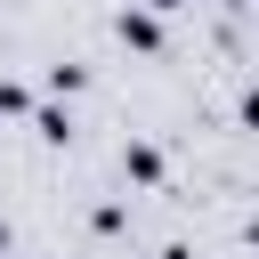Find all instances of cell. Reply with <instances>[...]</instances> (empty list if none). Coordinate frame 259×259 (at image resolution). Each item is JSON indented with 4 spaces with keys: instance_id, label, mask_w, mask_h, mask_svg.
Segmentation results:
<instances>
[{
    "instance_id": "obj_1",
    "label": "cell",
    "mask_w": 259,
    "mask_h": 259,
    "mask_svg": "<svg viewBox=\"0 0 259 259\" xmlns=\"http://www.w3.org/2000/svg\"><path fill=\"white\" fill-rule=\"evenodd\" d=\"M113 32H121V49H138V57H162V16H154V8H121Z\"/></svg>"
},
{
    "instance_id": "obj_2",
    "label": "cell",
    "mask_w": 259,
    "mask_h": 259,
    "mask_svg": "<svg viewBox=\"0 0 259 259\" xmlns=\"http://www.w3.org/2000/svg\"><path fill=\"white\" fill-rule=\"evenodd\" d=\"M121 178H130V186H162V178H170V162H162V146H146V138H130V146H121Z\"/></svg>"
},
{
    "instance_id": "obj_3",
    "label": "cell",
    "mask_w": 259,
    "mask_h": 259,
    "mask_svg": "<svg viewBox=\"0 0 259 259\" xmlns=\"http://www.w3.org/2000/svg\"><path fill=\"white\" fill-rule=\"evenodd\" d=\"M32 130H40V146H73V113L65 105H32Z\"/></svg>"
},
{
    "instance_id": "obj_4",
    "label": "cell",
    "mask_w": 259,
    "mask_h": 259,
    "mask_svg": "<svg viewBox=\"0 0 259 259\" xmlns=\"http://www.w3.org/2000/svg\"><path fill=\"white\" fill-rule=\"evenodd\" d=\"M73 89H89V65L57 57V65H49V97H73Z\"/></svg>"
},
{
    "instance_id": "obj_5",
    "label": "cell",
    "mask_w": 259,
    "mask_h": 259,
    "mask_svg": "<svg viewBox=\"0 0 259 259\" xmlns=\"http://www.w3.org/2000/svg\"><path fill=\"white\" fill-rule=\"evenodd\" d=\"M32 113V89L24 81H0V121H24Z\"/></svg>"
},
{
    "instance_id": "obj_6",
    "label": "cell",
    "mask_w": 259,
    "mask_h": 259,
    "mask_svg": "<svg viewBox=\"0 0 259 259\" xmlns=\"http://www.w3.org/2000/svg\"><path fill=\"white\" fill-rule=\"evenodd\" d=\"M89 227H97V235H121V227H130V202H97Z\"/></svg>"
},
{
    "instance_id": "obj_7",
    "label": "cell",
    "mask_w": 259,
    "mask_h": 259,
    "mask_svg": "<svg viewBox=\"0 0 259 259\" xmlns=\"http://www.w3.org/2000/svg\"><path fill=\"white\" fill-rule=\"evenodd\" d=\"M235 113H243V130H259V81H251V89L235 97Z\"/></svg>"
},
{
    "instance_id": "obj_8",
    "label": "cell",
    "mask_w": 259,
    "mask_h": 259,
    "mask_svg": "<svg viewBox=\"0 0 259 259\" xmlns=\"http://www.w3.org/2000/svg\"><path fill=\"white\" fill-rule=\"evenodd\" d=\"M8 251H16V235H8V219H0V259H8Z\"/></svg>"
},
{
    "instance_id": "obj_9",
    "label": "cell",
    "mask_w": 259,
    "mask_h": 259,
    "mask_svg": "<svg viewBox=\"0 0 259 259\" xmlns=\"http://www.w3.org/2000/svg\"><path fill=\"white\" fill-rule=\"evenodd\" d=\"M162 259H194V251H186V243H162Z\"/></svg>"
},
{
    "instance_id": "obj_10",
    "label": "cell",
    "mask_w": 259,
    "mask_h": 259,
    "mask_svg": "<svg viewBox=\"0 0 259 259\" xmlns=\"http://www.w3.org/2000/svg\"><path fill=\"white\" fill-rule=\"evenodd\" d=\"M243 235H251V243H259V219H251V227H243Z\"/></svg>"
},
{
    "instance_id": "obj_11",
    "label": "cell",
    "mask_w": 259,
    "mask_h": 259,
    "mask_svg": "<svg viewBox=\"0 0 259 259\" xmlns=\"http://www.w3.org/2000/svg\"><path fill=\"white\" fill-rule=\"evenodd\" d=\"M8 259H16V251H8Z\"/></svg>"
}]
</instances>
